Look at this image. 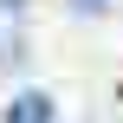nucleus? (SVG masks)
<instances>
[{
    "label": "nucleus",
    "instance_id": "3",
    "mask_svg": "<svg viewBox=\"0 0 123 123\" xmlns=\"http://www.w3.org/2000/svg\"><path fill=\"white\" fill-rule=\"evenodd\" d=\"M19 6H26V0H0V13H19Z\"/></svg>",
    "mask_w": 123,
    "mask_h": 123
},
{
    "label": "nucleus",
    "instance_id": "2",
    "mask_svg": "<svg viewBox=\"0 0 123 123\" xmlns=\"http://www.w3.org/2000/svg\"><path fill=\"white\" fill-rule=\"evenodd\" d=\"M71 13L84 19V13H104V0H71Z\"/></svg>",
    "mask_w": 123,
    "mask_h": 123
},
{
    "label": "nucleus",
    "instance_id": "1",
    "mask_svg": "<svg viewBox=\"0 0 123 123\" xmlns=\"http://www.w3.org/2000/svg\"><path fill=\"white\" fill-rule=\"evenodd\" d=\"M58 110H52V97L45 91H19L13 97V110H6V123H52Z\"/></svg>",
    "mask_w": 123,
    "mask_h": 123
}]
</instances>
